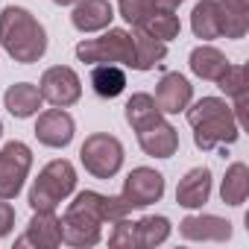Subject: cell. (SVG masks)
<instances>
[{
	"label": "cell",
	"instance_id": "cell-30",
	"mask_svg": "<svg viewBox=\"0 0 249 249\" xmlns=\"http://www.w3.org/2000/svg\"><path fill=\"white\" fill-rule=\"evenodd\" d=\"M15 229V208L9 199H0V237H9Z\"/></svg>",
	"mask_w": 249,
	"mask_h": 249
},
{
	"label": "cell",
	"instance_id": "cell-9",
	"mask_svg": "<svg viewBox=\"0 0 249 249\" xmlns=\"http://www.w3.org/2000/svg\"><path fill=\"white\" fill-rule=\"evenodd\" d=\"M164 188H167V185H164V176H161L156 167H135V170H129L126 179H123L120 199L126 202L129 211H135V208H147V205L161 202Z\"/></svg>",
	"mask_w": 249,
	"mask_h": 249
},
{
	"label": "cell",
	"instance_id": "cell-17",
	"mask_svg": "<svg viewBox=\"0 0 249 249\" xmlns=\"http://www.w3.org/2000/svg\"><path fill=\"white\" fill-rule=\"evenodd\" d=\"M3 106H6V111L12 117L27 120V117H36L38 114V108L44 106V97H41L38 85H33V82H15V85L6 88Z\"/></svg>",
	"mask_w": 249,
	"mask_h": 249
},
{
	"label": "cell",
	"instance_id": "cell-6",
	"mask_svg": "<svg viewBox=\"0 0 249 249\" xmlns=\"http://www.w3.org/2000/svg\"><path fill=\"white\" fill-rule=\"evenodd\" d=\"M79 161L94 179H114L123 167V144L108 132H94L82 141Z\"/></svg>",
	"mask_w": 249,
	"mask_h": 249
},
{
	"label": "cell",
	"instance_id": "cell-8",
	"mask_svg": "<svg viewBox=\"0 0 249 249\" xmlns=\"http://www.w3.org/2000/svg\"><path fill=\"white\" fill-rule=\"evenodd\" d=\"M38 91L44 97V103L56 106V108H68V106H76L79 97H82V79L73 68L68 65H53L41 73L38 79Z\"/></svg>",
	"mask_w": 249,
	"mask_h": 249
},
{
	"label": "cell",
	"instance_id": "cell-20",
	"mask_svg": "<svg viewBox=\"0 0 249 249\" xmlns=\"http://www.w3.org/2000/svg\"><path fill=\"white\" fill-rule=\"evenodd\" d=\"M191 30L196 38L202 41H214L223 38V12L217 0H199L191 12Z\"/></svg>",
	"mask_w": 249,
	"mask_h": 249
},
{
	"label": "cell",
	"instance_id": "cell-10",
	"mask_svg": "<svg viewBox=\"0 0 249 249\" xmlns=\"http://www.w3.org/2000/svg\"><path fill=\"white\" fill-rule=\"evenodd\" d=\"M76 135V120L65 111V108H47V111H38V120H36V138L41 147H50V150H65Z\"/></svg>",
	"mask_w": 249,
	"mask_h": 249
},
{
	"label": "cell",
	"instance_id": "cell-5",
	"mask_svg": "<svg viewBox=\"0 0 249 249\" xmlns=\"http://www.w3.org/2000/svg\"><path fill=\"white\" fill-rule=\"evenodd\" d=\"M73 53L85 65H120V68H132L135 65L132 33L120 30V27L103 30L100 38H82Z\"/></svg>",
	"mask_w": 249,
	"mask_h": 249
},
{
	"label": "cell",
	"instance_id": "cell-28",
	"mask_svg": "<svg viewBox=\"0 0 249 249\" xmlns=\"http://www.w3.org/2000/svg\"><path fill=\"white\" fill-rule=\"evenodd\" d=\"M117 12H120V18L126 21L129 27H135V24L144 21L150 12H156V3H153V0H120V3H117Z\"/></svg>",
	"mask_w": 249,
	"mask_h": 249
},
{
	"label": "cell",
	"instance_id": "cell-34",
	"mask_svg": "<svg viewBox=\"0 0 249 249\" xmlns=\"http://www.w3.org/2000/svg\"><path fill=\"white\" fill-rule=\"evenodd\" d=\"M0 138H3V120H0Z\"/></svg>",
	"mask_w": 249,
	"mask_h": 249
},
{
	"label": "cell",
	"instance_id": "cell-12",
	"mask_svg": "<svg viewBox=\"0 0 249 249\" xmlns=\"http://www.w3.org/2000/svg\"><path fill=\"white\" fill-rule=\"evenodd\" d=\"M179 234L194 243H223L231 237V223L217 214H188L179 223Z\"/></svg>",
	"mask_w": 249,
	"mask_h": 249
},
{
	"label": "cell",
	"instance_id": "cell-22",
	"mask_svg": "<svg viewBox=\"0 0 249 249\" xmlns=\"http://www.w3.org/2000/svg\"><path fill=\"white\" fill-rule=\"evenodd\" d=\"M91 88L103 100H114L126 91V71L120 65H91Z\"/></svg>",
	"mask_w": 249,
	"mask_h": 249
},
{
	"label": "cell",
	"instance_id": "cell-23",
	"mask_svg": "<svg viewBox=\"0 0 249 249\" xmlns=\"http://www.w3.org/2000/svg\"><path fill=\"white\" fill-rule=\"evenodd\" d=\"M249 196V167L243 161H234L226 167V176L220 182V199L231 208H240Z\"/></svg>",
	"mask_w": 249,
	"mask_h": 249
},
{
	"label": "cell",
	"instance_id": "cell-11",
	"mask_svg": "<svg viewBox=\"0 0 249 249\" xmlns=\"http://www.w3.org/2000/svg\"><path fill=\"white\" fill-rule=\"evenodd\" d=\"M15 246H36V249H56L62 246V217L56 211H33L27 231L15 240Z\"/></svg>",
	"mask_w": 249,
	"mask_h": 249
},
{
	"label": "cell",
	"instance_id": "cell-19",
	"mask_svg": "<svg viewBox=\"0 0 249 249\" xmlns=\"http://www.w3.org/2000/svg\"><path fill=\"white\" fill-rule=\"evenodd\" d=\"M123 114H126V123L132 126V132H141V129L153 126V123L164 120V111L159 108L156 97L147 91H135L126 100V106H123Z\"/></svg>",
	"mask_w": 249,
	"mask_h": 249
},
{
	"label": "cell",
	"instance_id": "cell-4",
	"mask_svg": "<svg viewBox=\"0 0 249 249\" xmlns=\"http://www.w3.org/2000/svg\"><path fill=\"white\" fill-rule=\"evenodd\" d=\"M73 191H76V167L68 159H53L41 167L38 179L27 194V202L33 211H56L59 202H65Z\"/></svg>",
	"mask_w": 249,
	"mask_h": 249
},
{
	"label": "cell",
	"instance_id": "cell-24",
	"mask_svg": "<svg viewBox=\"0 0 249 249\" xmlns=\"http://www.w3.org/2000/svg\"><path fill=\"white\" fill-rule=\"evenodd\" d=\"M135 27L144 30L147 36L159 38V41H173V38H179V33H182L179 15H176V12H167V9H156V12H150V15H147L144 21H138Z\"/></svg>",
	"mask_w": 249,
	"mask_h": 249
},
{
	"label": "cell",
	"instance_id": "cell-25",
	"mask_svg": "<svg viewBox=\"0 0 249 249\" xmlns=\"http://www.w3.org/2000/svg\"><path fill=\"white\" fill-rule=\"evenodd\" d=\"M135 229H138V249H153V246H161L173 226L164 214H147L141 220H135Z\"/></svg>",
	"mask_w": 249,
	"mask_h": 249
},
{
	"label": "cell",
	"instance_id": "cell-3",
	"mask_svg": "<svg viewBox=\"0 0 249 249\" xmlns=\"http://www.w3.org/2000/svg\"><path fill=\"white\" fill-rule=\"evenodd\" d=\"M103 202L100 191H79L62 214V243L73 249H91L103 240Z\"/></svg>",
	"mask_w": 249,
	"mask_h": 249
},
{
	"label": "cell",
	"instance_id": "cell-1",
	"mask_svg": "<svg viewBox=\"0 0 249 249\" xmlns=\"http://www.w3.org/2000/svg\"><path fill=\"white\" fill-rule=\"evenodd\" d=\"M185 117L194 129V144L202 153H211L217 147H231L240 138V123L234 120V111L223 97H202L196 103L191 100Z\"/></svg>",
	"mask_w": 249,
	"mask_h": 249
},
{
	"label": "cell",
	"instance_id": "cell-31",
	"mask_svg": "<svg viewBox=\"0 0 249 249\" xmlns=\"http://www.w3.org/2000/svg\"><path fill=\"white\" fill-rule=\"evenodd\" d=\"M223 9H231V12H240V15H249V0H220Z\"/></svg>",
	"mask_w": 249,
	"mask_h": 249
},
{
	"label": "cell",
	"instance_id": "cell-13",
	"mask_svg": "<svg viewBox=\"0 0 249 249\" xmlns=\"http://www.w3.org/2000/svg\"><path fill=\"white\" fill-rule=\"evenodd\" d=\"M194 100V85L179 73V71H167L159 85H156V103L164 114H179L191 106Z\"/></svg>",
	"mask_w": 249,
	"mask_h": 249
},
{
	"label": "cell",
	"instance_id": "cell-14",
	"mask_svg": "<svg viewBox=\"0 0 249 249\" xmlns=\"http://www.w3.org/2000/svg\"><path fill=\"white\" fill-rule=\"evenodd\" d=\"M114 21V6L108 0H76L73 12H71V24L76 33L91 36V33H103L108 30Z\"/></svg>",
	"mask_w": 249,
	"mask_h": 249
},
{
	"label": "cell",
	"instance_id": "cell-18",
	"mask_svg": "<svg viewBox=\"0 0 249 249\" xmlns=\"http://www.w3.org/2000/svg\"><path fill=\"white\" fill-rule=\"evenodd\" d=\"M188 65H191V73H194V76H199L202 82H217V79L223 76V71L229 68V59H226V53H223V50H217L214 44L202 41L199 47H194V50H191Z\"/></svg>",
	"mask_w": 249,
	"mask_h": 249
},
{
	"label": "cell",
	"instance_id": "cell-26",
	"mask_svg": "<svg viewBox=\"0 0 249 249\" xmlns=\"http://www.w3.org/2000/svg\"><path fill=\"white\" fill-rule=\"evenodd\" d=\"M108 246H114V249H138L135 220H129V217L114 220L111 223V231H108Z\"/></svg>",
	"mask_w": 249,
	"mask_h": 249
},
{
	"label": "cell",
	"instance_id": "cell-27",
	"mask_svg": "<svg viewBox=\"0 0 249 249\" xmlns=\"http://www.w3.org/2000/svg\"><path fill=\"white\" fill-rule=\"evenodd\" d=\"M217 88L226 94V97H237V94H246V65H231L223 71V76L217 79Z\"/></svg>",
	"mask_w": 249,
	"mask_h": 249
},
{
	"label": "cell",
	"instance_id": "cell-15",
	"mask_svg": "<svg viewBox=\"0 0 249 249\" xmlns=\"http://www.w3.org/2000/svg\"><path fill=\"white\" fill-rule=\"evenodd\" d=\"M138 147L150 159H170L179 150V132L167 120H159V123H153V126L138 132Z\"/></svg>",
	"mask_w": 249,
	"mask_h": 249
},
{
	"label": "cell",
	"instance_id": "cell-29",
	"mask_svg": "<svg viewBox=\"0 0 249 249\" xmlns=\"http://www.w3.org/2000/svg\"><path fill=\"white\" fill-rule=\"evenodd\" d=\"M120 217H129V208H126V202H123L120 196H106V202H103V223H114V220H120Z\"/></svg>",
	"mask_w": 249,
	"mask_h": 249
},
{
	"label": "cell",
	"instance_id": "cell-21",
	"mask_svg": "<svg viewBox=\"0 0 249 249\" xmlns=\"http://www.w3.org/2000/svg\"><path fill=\"white\" fill-rule=\"evenodd\" d=\"M132 47H135V65H132V71L147 73V71L159 68L167 59V41H159V38L147 36L144 30H138V27H132Z\"/></svg>",
	"mask_w": 249,
	"mask_h": 249
},
{
	"label": "cell",
	"instance_id": "cell-32",
	"mask_svg": "<svg viewBox=\"0 0 249 249\" xmlns=\"http://www.w3.org/2000/svg\"><path fill=\"white\" fill-rule=\"evenodd\" d=\"M153 3H156V9H167V12H176V9L185 3V0H153Z\"/></svg>",
	"mask_w": 249,
	"mask_h": 249
},
{
	"label": "cell",
	"instance_id": "cell-7",
	"mask_svg": "<svg viewBox=\"0 0 249 249\" xmlns=\"http://www.w3.org/2000/svg\"><path fill=\"white\" fill-rule=\"evenodd\" d=\"M33 170V150L24 141H9L0 147V199H15Z\"/></svg>",
	"mask_w": 249,
	"mask_h": 249
},
{
	"label": "cell",
	"instance_id": "cell-33",
	"mask_svg": "<svg viewBox=\"0 0 249 249\" xmlns=\"http://www.w3.org/2000/svg\"><path fill=\"white\" fill-rule=\"evenodd\" d=\"M53 3H56V6H73L76 0H53Z\"/></svg>",
	"mask_w": 249,
	"mask_h": 249
},
{
	"label": "cell",
	"instance_id": "cell-2",
	"mask_svg": "<svg viewBox=\"0 0 249 249\" xmlns=\"http://www.w3.org/2000/svg\"><path fill=\"white\" fill-rule=\"evenodd\" d=\"M0 47L18 65H36L47 53V30L24 6H6L0 12Z\"/></svg>",
	"mask_w": 249,
	"mask_h": 249
},
{
	"label": "cell",
	"instance_id": "cell-16",
	"mask_svg": "<svg viewBox=\"0 0 249 249\" xmlns=\"http://www.w3.org/2000/svg\"><path fill=\"white\" fill-rule=\"evenodd\" d=\"M211 196V170L208 167H194L188 170L179 185H176V202L188 211H196L208 202Z\"/></svg>",
	"mask_w": 249,
	"mask_h": 249
}]
</instances>
